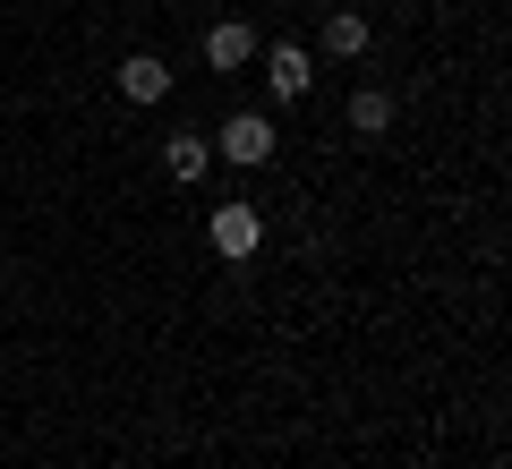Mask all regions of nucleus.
<instances>
[{
    "instance_id": "obj_5",
    "label": "nucleus",
    "mask_w": 512,
    "mask_h": 469,
    "mask_svg": "<svg viewBox=\"0 0 512 469\" xmlns=\"http://www.w3.org/2000/svg\"><path fill=\"white\" fill-rule=\"evenodd\" d=\"M248 60H256V35L239 18H222L214 35H205V69H248Z\"/></svg>"
},
{
    "instance_id": "obj_2",
    "label": "nucleus",
    "mask_w": 512,
    "mask_h": 469,
    "mask_svg": "<svg viewBox=\"0 0 512 469\" xmlns=\"http://www.w3.org/2000/svg\"><path fill=\"white\" fill-rule=\"evenodd\" d=\"M214 248L231 256V265L256 256V248H265V214H256V205H214Z\"/></svg>"
},
{
    "instance_id": "obj_1",
    "label": "nucleus",
    "mask_w": 512,
    "mask_h": 469,
    "mask_svg": "<svg viewBox=\"0 0 512 469\" xmlns=\"http://www.w3.org/2000/svg\"><path fill=\"white\" fill-rule=\"evenodd\" d=\"M222 163H239V171H256V163H274V120L265 111H231L222 120V145H214Z\"/></svg>"
},
{
    "instance_id": "obj_7",
    "label": "nucleus",
    "mask_w": 512,
    "mask_h": 469,
    "mask_svg": "<svg viewBox=\"0 0 512 469\" xmlns=\"http://www.w3.org/2000/svg\"><path fill=\"white\" fill-rule=\"evenodd\" d=\"M350 128H359V137H384V128H393V94L359 86V94H350Z\"/></svg>"
},
{
    "instance_id": "obj_3",
    "label": "nucleus",
    "mask_w": 512,
    "mask_h": 469,
    "mask_svg": "<svg viewBox=\"0 0 512 469\" xmlns=\"http://www.w3.org/2000/svg\"><path fill=\"white\" fill-rule=\"evenodd\" d=\"M265 86H274L282 103H299V94L316 86V60L299 52V43H274V52H265Z\"/></svg>"
},
{
    "instance_id": "obj_4",
    "label": "nucleus",
    "mask_w": 512,
    "mask_h": 469,
    "mask_svg": "<svg viewBox=\"0 0 512 469\" xmlns=\"http://www.w3.org/2000/svg\"><path fill=\"white\" fill-rule=\"evenodd\" d=\"M120 94H128V103H163V94H171V69H163L154 52H128V60H120Z\"/></svg>"
},
{
    "instance_id": "obj_8",
    "label": "nucleus",
    "mask_w": 512,
    "mask_h": 469,
    "mask_svg": "<svg viewBox=\"0 0 512 469\" xmlns=\"http://www.w3.org/2000/svg\"><path fill=\"white\" fill-rule=\"evenodd\" d=\"M325 52L333 60H359L367 52V18H359V9H333V18H325Z\"/></svg>"
},
{
    "instance_id": "obj_6",
    "label": "nucleus",
    "mask_w": 512,
    "mask_h": 469,
    "mask_svg": "<svg viewBox=\"0 0 512 469\" xmlns=\"http://www.w3.org/2000/svg\"><path fill=\"white\" fill-rule=\"evenodd\" d=\"M163 171H171V180H188V188H197L205 171H214V145H205V137H163Z\"/></svg>"
}]
</instances>
